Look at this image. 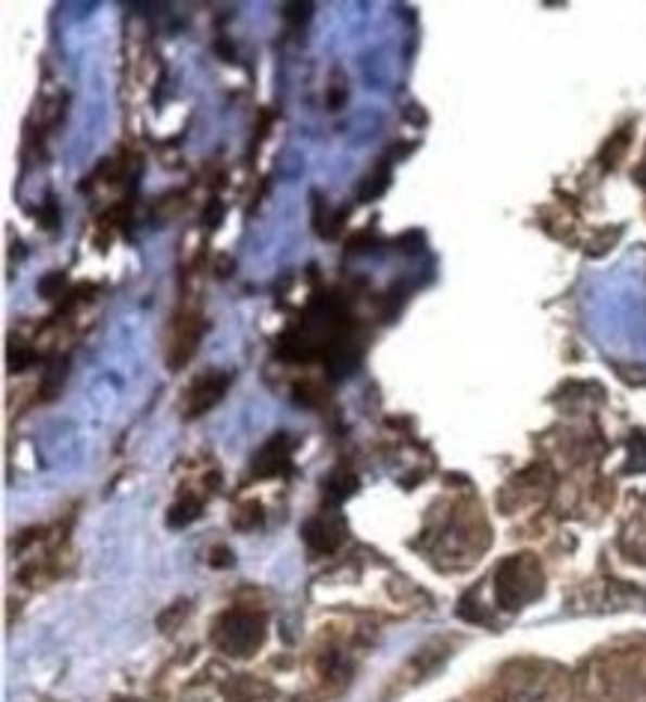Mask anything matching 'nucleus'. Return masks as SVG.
I'll return each instance as SVG.
<instances>
[{"label":"nucleus","instance_id":"nucleus-6","mask_svg":"<svg viewBox=\"0 0 646 702\" xmlns=\"http://www.w3.org/2000/svg\"><path fill=\"white\" fill-rule=\"evenodd\" d=\"M322 492L331 503H343V500H349V497L358 492V476L349 471V468H334L322 483Z\"/></svg>","mask_w":646,"mask_h":702},{"label":"nucleus","instance_id":"nucleus-8","mask_svg":"<svg viewBox=\"0 0 646 702\" xmlns=\"http://www.w3.org/2000/svg\"><path fill=\"white\" fill-rule=\"evenodd\" d=\"M34 360H36L34 352H27L24 346H15V343H12V348H10V369H12V372H22V369L30 367Z\"/></svg>","mask_w":646,"mask_h":702},{"label":"nucleus","instance_id":"nucleus-3","mask_svg":"<svg viewBox=\"0 0 646 702\" xmlns=\"http://www.w3.org/2000/svg\"><path fill=\"white\" fill-rule=\"evenodd\" d=\"M232 375L227 369H212L206 375H200V379L188 387V396H185V417L188 420H197L200 414H206L208 408H215L220 403V396L227 393L230 387Z\"/></svg>","mask_w":646,"mask_h":702},{"label":"nucleus","instance_id":"nucleus-4","mask_svg":"<svg viewBox=\"0 0 646 702\" xmlns=\"http://www.w3.org/2000/svg\"><path fill=\"white\" fill-rule=\"evenodd\" d=\"M301 533H304V539H307L313 551L331 553L346 539V521H343L340 512H322V515L307 521Z\"/></svg>","mask_w":646,"mask_h":702},{"label":"nucleus","instance_id":"nucleus-10","mask_svg":"<svg viewBox=\"0 0 646 702\" xmlns=\"http://www.w3.org/2000/svg\"><path fill=\"white\" fill-rule=\"evenodd\" d=\"M60 283L66 286V275H48V280L42 283V286H39V292H42V295H48V298H54V289H58Z\"/></svg>","mask_w":646,"mask_h":702},{"label":"nucleus","instance_id":"nucleus-7","mask_svg":"<svg viewBox=\"0 0 646 702\" xmlns=\"http://www.w3.org/2000/svg\"><path fill=\"white\" fill-rule=\"evenodd\" d=\"M200 512H203V500L185 495L182 500H179V503H176V507L167 512V524H170L174 529L185 527V524H191V521H194Z\"/></svg>","mask_w":646,"mask_h":702},{"label":"nucleus","instance_id":"nucleus-9","mask_svg":"<svg viewBox=\"0 0 646 702\" xmlns=\"http://www.w3.org/2000/svg\"><path fill=\"white\" fill-rule=\"evenodd\" d=\"M283 12H287L292 22H307V18H311L313 7L311 3H289V7H283Z\"/></svg>","mask_w":646,"mask_h":702},{"label":"nucleus","instance_id":"nucleus-2","mask_svg":"<svg viewBox=\"0 0 646 702\" xmlns=\"http://www.w3.org/2000/svg\"><path fill=\"white\" fill-rule=\"evenodd\" d=\"M266 640V616L251 611H230L224 613L215 625V643L227 655L248 658Z\"/></svg>","mask_w":646,"mask_h":702},{"label":"nucleus","instance_id":"nucleus-1","mask_svg":"<svg viewBox=\"0 0 646 702\" xmlns=\"http://www.w3.org/2000/svg\"><path fill=\"white\" fill-rule=\"evenodd\" d=\"M543 589V577L536 572V565L524 557H512L504 560L495 572V596L497 604L504 611H519L528 601H533Z\"/></svg>","mask_w":646,"mask_h":702},{"label":"nucleus","instance_id":"nucleus-11","mask_svg":"<svg viewBox=\"0 0 646 702\" xmlns=\"http://www.w3.org/2000/svg\"><path fill=\"white\" fill-rule=\"evenodd\" d=\"M42 224H46L48 230L58 227V203H54V200H48L46 208H42Z\"/></svg>","mask_w":646,"mask_h":702},{"label":"nucleus","instance_id":"nucleus-13","mask_svg":"<svg viewBox=\"0 0 646 702\" xmlns=\"http://www.w3.org/2000/svg\"><path fill=\"white\" fill-rule=\"evenodd\" d=\"M644 182H646V170H644Z\"/></svg>","mask_w":646,"mask_h":702},{"label":"nucleus","instance_id":"nucleus-5","mask_svg":"<svg viewBox=\"0 0 646 702\" xmlns=\"http://www.w3.org/2000/svg\"><path fill=\"white\" fill-rule=\"evenodd\" d=\"M292 438L289 435H277L266 444V447L256 452L254 459V476L256 480H266V476H287L292 471Z\"/></svg>","mask_w":646,"mask_h":702},{"label":"nucleus","instance_id":"nucleus-12","mask_svg":"<svg viewBox=\"0 0 646 702\" xmlns=\"http://www.w3.org/2000/svg\"><path fill=\"white\" fill-rule=\"evenodd\" d=\"M212 565H218V569H224V565H232V553L227 551V548H218V551L212 553Z\"/></svg>","mask_w":646,"mask_h":702}]
</instances>
